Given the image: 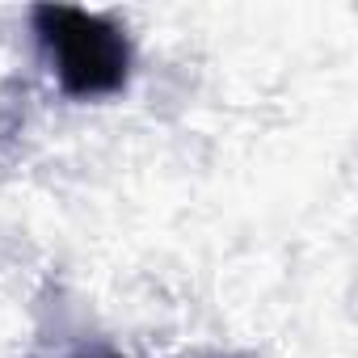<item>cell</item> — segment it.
I'll return each mask as SVG.
<instances>
[{"label":"cell","mask_w":358,"mask_h":358,"mask_svg":"<svg viewBox=\"0 0 358 358\" xmlns=\"http://www.w3.org/2000/svg\"><path fill=\"white\" fill-rule=\"evenodd\" d=\"M43 38L55 55L59 80L68 93L93 97L110 93L127 76V43L114 26L101 17H89L80 9H43L38 13Z\"/></svg>","instance_id":"obj_1"}]
</instances>
